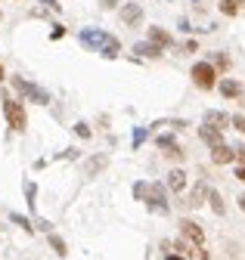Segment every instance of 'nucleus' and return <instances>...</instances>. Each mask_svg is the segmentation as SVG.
I'll use <instances>...</instances> for the list:
<instances>
[{
	"label": "nucleus",
	"instance_id": "obj_11",
	"mask_svg": "<svg viewBox=\"0 0 245 260\" xmlns=\"http://www.w3.org/2000/svg\"><path fill=\"white\" fill-rule=\"evenodd\" d=\"M149 44H156V47H171L174 41H171V35H168V31L165 28H149Z\"/></svg>",
	"mask_w": 245,
	"mask_h": 260
},
{
	"label": "nucleus",
	"instance_id": "obj_35",
	"mask_svg": "<svg viewBox=\"0 0 245 260\" xmlns=\"http://www.w3.org/2000/svg\"><path fill=\"white\" fill-rule=\"evenodd\" d=\"M239 208H242V211H245V195H239Z\"/></svg>",
	"mask_w": 245,
	"mask_h": 260
},
{
	"label": "nucleus",
	"instance_id": "obj_34",
	"mask_svg": "<svg viewBox=\"0 0 245 260\" xmlns=\"http://www.w3.org/2000/svg\"><path fill=\"white\" fill-rule=\"evenodd\" d=\"M236 180H242V183H245V165H239V168H236Z\"/></svg>",
	"mask_w": 245,
	"mask_h": 260
},
{
	"label": "nucleus",
	"instance_id": "obj_10",
	"mask_svg": "<svg viewBox=\"0 0 245 260\" xmlns=\"http://www.w3.org/2000/svg\"><path fill=\"white\" fill-rule=\"evenodd\" d=\"M208 192H211L208 183H199V186L190 192V202H187V205H190V208H202V205L208 202Z\"/></svg>",
	"mask_w": 245,
	"mask_h": 260
},
{
	"label": "nucleus",
	"instance_id": "obj_6",
	"mask_svg": "<svg viewBox=\"0 0 245 260\" xmlns=\"http://www.w3.org/2000/svg\"><path fill=\"white\" fill-rule=\"evenodd\" d=\"M180 233H183V239H187L190 245H196V248L205 245V233H202V226L196 220H180Z\"/></svg>",
	"mask_w": 245,
	"mask_h": 260
},
{
	"label": "nucleus",
	"instance_id": "obj_17",
	"mask_svg": "<svg viewBox=\"0 0 245 260\" xmlns=\"http://www.w3.org/2000/svg\"><path fill=\"white\" fill-rule=\"evenodd\" d=\"M134 53H140V56H146V59H159V56H162V47H156V44H137Z\"/></svg>",
	"mask_w": 245,
	"mask_h": 260
},
{
	"label": "nucleus",
	"instance_id": "obj_33",
	"mask_svg": "<svg viewBox=\"0 0 245 260\" xmlns=\"http://www.w3.org/2000/svg\"><path fill=\"white\" fill-rule=\"evenodd\" d=\"M100 7L103 10H112V7H118V0H100Z\"/></svg>",
	"mask_w": 245,
	"mask_h": 260
},
{
	"label": "nucleus",
	"instance_id": "obj_1",
	"mask_svg": "<svg viewBox=\"0 0 245 260\" xmlns=\"http://www.w3.org/2000/svg\"><path fill=\"white\" fill-rule=\"evenodd\" d=\"M4 115H7V124L16 130V134H25L28 127V118H25V106L19 100H13L10 93H4Z\"/></svg>",
	"mask_w": 245,
	"mask_h": 260
},
{
	"label": "nucleus",
	"instance_id": "obj_5",
	"mask_svg": "<svg viewBox=\"0 0 245 260\" xmlns=\"http://www.w3.org/2000/svg\"><path fill=\"white\" fill-rule=\"evenodd\" d=\"M109 41H112V35H106V31H100V28H84L81 31V44L87 50H103Z\"/></svg>",
	"mask_w": 245,
	"mask_h": 260
},
{
	"label": "nucleus",
	"instance_id": "obj_23",
	"mask_svg": "<svg viewBox=\"0 0 245 260\" xmlns=\"http://www.w3.org/2000/svg\"><path fill=\"white\" fill-rule=\"evenodd\" d=\"M13 223H16V226H22L25 233H35V226H32V220H28V217H22V214H13Z\"/></svg>",
	"mask_w": 245,
	"mask_h": 260
},
{
	"label": "nucleus",
	"instance_id": "obj_32",
	"mask_svg": "<svg viewBox=\"0 0 245 260\" xmlns=\"http://www.w3.org/2000/svg\"><path fill=\"white\" fill-rule=\"evenodd\" d=\"M38 4H44L47 10H59V4H56V0H38Z\"/></svg>",
	"mask_w": 245,
	"mask_h": 260
},
{
	"label": "nucleus",
	"instance_id": "obj_22",
	"mask_svg": "<svg viewBox=\"0 0 245 260\" xmlns=\"http://www.w3.org/2000/svg\"><path fill=\"white\" fill-rule=\"evenodd\" d=\"M227 72L230 69V59H227V53H214V72Z\"/></svg>",
	"mask_w": 245,
	"mask_h": 260
},
{
	"label": "nucleus",
	"instance_id": "obj_18",
	"mask_svg": "<svg viewBox=\"0 0 245 260\" xmlns=\"http://www.w3.org/2000/svg\"><path fill=\"white\" fill-rule=\"evenodd\" d=\"M208 202H211V211H214V214H224V211H227V208H224V199H221V192L211 189V192H208Z\"/></svg>",
	"mask_w": 245,
	"mask_h": 260
},
{
	"label": "nucleus",
	"instance_id": "obj_3",
	"mask_svg": "<svg viewBox=\"0 0 245 260\" xmlns=\"http://www.w3.org/2000/svg\"><path fill=\"white\" fill-rule=\"evenodd\" d=\"M190 75H193V84H196L199 90H211L214 84H218V72H214L211 62H196Z\"/></svg>",
	"mask_w": 245,
	"mask_h": 260
},
{
	"label": "nucleus",
	"instance_id": "obj_8",
	"mask_svg": "<svg viewBox=\"0 0 245 260\" xmlns=\"http://www.w3.org/2000/svg\"><path fill=\"white\" fill-rule=\"evenodd\" d=\"M211 161H214V165H230V161H236V149H230L227 143L214 146L211 149Z\"/></svg>",
	"mask_w": 245,
	"mask_h": 260
},
{
	"label": "nucleus",
	"instance_id": "obj_27",
	"mask_svg": "<svg viewBox=\"0 0 245 260\" xmlns=\"http://www.w3.org/2000/svg\"><path fill=\"white\" fill-rule=\"evenodd\" d=\"M165 155H168V158H171V161H183V155H187V152H183V149H180V146H174V149H168V152H165Z\"/></svg>",
	"mask_w": 245,
	"mask_h": 260
},
{
	"label": "nucleus",
	"instance_id": "obj_19",
	"mask_svg": "<svg viewBox=\"0 0 245 260\" xmlns=\"http://www.w3.org/2000/svg\"><path fill=\"white\" fill-rule=\"evenodd\" d=\"M25 199H28V208H38V186L35 183H25Z\"/></svg>",
	"mask_w": 245,
	"mask_h": 260
},
{
	"label": "nucleus",
	"instance_id": "obj_4",
	"mask_svg": "<svg viewBox=\"0 0 245 260\" xmlns=\"http://www.w3.org/2000/svg\"><path fill=\"white\" fill-rule=\"evenodd\" d=\"M146 205L156 211V214H168L171 205H168V195L162 189V183H149V195H146Z\"/></svg>",
	"mask_w": 245,
	"mask_h": 260
},
{
	"label": "nucleus",
	"instance_id": "obj_29",
	"mask_svg": "<svg viewBox=\"0 0 245 260\" xmlns=\"http://www.w3.org/2000/svg\"><path fill=\"white\" fill-rule=\"evenodd\" d=\"M59 38H66V25H53V31H50V41H59Z\"/></svg>",
	"mask_w": 245,
	"mask_h": 260
},
{
	"label": "nucleus",
	"instance_id": "obj_16",
	"mask_svg": "<svg viewBox=\"0 0 245 260\" xmlns=\"http://www.w3.org/2000/svg\"><path fill=\"white\" fill-rule=\"evenodd\" d=\"M245 7V0H221V13L224 16H239Z\"/></svg>",
	"mask_w": 245,
	"mask_h": 260
},
{
	"label": "nucleus",
	"instance_id": "obj_20",
	"mask_svg": "<svg viewBox=\"0 0 245 260\" xmlns=\"http://www.w3.org/2000/svg\"><path fill=\"white\" fill-rule=\"evenodd\" d=\"M118 50H121V44H118V38H112V41H109V44H106L100 53H103L106 59H115V56H118Z\"/></svg>",
	"mask_w": 245,
	"mask_h": 260
},
{
	"label": "nucleus",
	"instance_id": "obj_24",
	"mask_svg": "<svg viewBox=\"0 0 245 260\" xmlns=\"http://www.w3.org/2000/svg\"><path fill=\"white\" fill-rule=\"evenodd\" d=\"M156 146H159V149H165V152H168V149H174V146H177V143H174V137H168V134H162V137H159V140H156Z\"/></svg>",
	"mask_w": 245,
	"mask_h": 260
},
{
	"label": "nucleus",
	"instance_id": "obj_31",
	"mask_svg": "<svg viewBox=\"0 0 245 260\" xmlns=\"http://www.w3.org/2000/svg\"><path fill=\"white\" fill-rule=\"evenodd\" d=\"M236 161H239V165H245V143L236 146Z\"/></svg>",
	"mask_w": 245,
	"mask_h": 260
},
{
	"label": "nucleus",
	"instance_id": "obj_14",
	"mask_svg": "<svg viewBox=\"0 0 245 260\" xmlns=\"http://www.w3.org/2000/svg\"><path fill=\"white\" fill-rule=\"evenodd\" d=\"M205 124H208V127H218V130H224V127L230 124V118H227L224 112H205Z\"/></svg>",
	"mask_w": 245,
	"mask_h": 260
},
{
	"label": "nucleus",
	"instance_id": "obj_25",
	"mask_svg": "<svg viewBox=\"0 0 245 260\" xmlns=\"http://www.w3.org/2000/svg\"><path fill=\"white\" fill-rule=\"evenodd\" d=\"M134 195H137L140 202H146V195H149V183H137V186H134Z\"/></svg>",
	"mask_w": 245,
	"mask_h": 260
},
{
	"label": "nucleus",
	"instance_id": "obj_12",
	"mask_svg": "<svg viewBox=\"0 0 245 260\" xmlns=\"http://www.w3.org/2000/svg\"><path fill=\"white\" fill-rule=\"evenodd\" d=\"M168 189H174V192H183V189H187V174H183L180 168H174V171L168 174Z\"/></svg>",
	"mask_w": 245,
	"mask_h": 260
},
{
	"label": "nucleus",
	"instance_id": "obj_9",
	"mask_svg": "<svg viewBox=\"0 0 245 260\" xmlns=\"http://www.w3.org/2000/svg\"><path fill=\"white\" fill-rule=\"evenodd\" d=\"M199 137H202V143H208L211 149L224 143V134H221L218 127H208V124H202V127H199Z\"/></svg>",
	"mask_w": 245,
	"mask_h": 260
},
{
	"label": "nucleus",
	"instance_id": "obj_7",
	"mask_svg": "<svg viewBox=\"0 0 245 260\" xmlns=\"http://www.w3.org/2000/svg\"><path fill=\"white\" fill-rule=\"evenodd\" d=\"M121 22H125L128 28H137L143 22V7L140 4H125L121 7Z\"/></svg>",
	"mask_w": 245,
	"mask_h": 260
},
{
	"label": "nucleus",
	"instance_id": "obj_15",
	"mask_svg": "<svg viewBox=\"0 0 245 260\" xmlns=\"http://www.w3.org/2000/svg\"><path fill=\"white\" fill-rule=\"evenodd\" d=\"M221 93L227 96V100H236V96H242V87H239V81L227 78V81H221Z\"/></svg>",
	"mask_w": 245,
	"mask_h": 260
},
{
	"label": "nucleus",
	"instance_id": "obj_28",
	"mask_svg": "<svg viewBox=\"0 0 245 260\" xmlns=\"http://www.w3.org/2000/svg\"><path fill=\"white\" fill-rule=\"evenodd\" d=\"M75 134H78V137H84V140H90V127H87L84 121H78V124H75Z\"/></svg>",
	"mask_w": 245,
	"mask_h": 260
},
{
	"label": "nucleus",
	"instance_id": "obj_30",
	"mask_svg": "<svg viewBox=\"0 0 245 260\" xmlns=\"http://www.w3.org/2000/svg\"><path fill=\"white\" fill-rule=\"evenodd\" d=\"M143 143H146V130L140 127V130H134V149H137V146H143Z\"/></svg>",
	"mask_w": 245,
	"mask_h": 260
},
{
	"label": "nucleus",
	"instance_id": "obj_13",
	"mask_svg": "<svg viewBox=\"0 0 245 260\" xmlns=\"http://www.w3.org/2000/svg\"><path fill=\"white\" fill-rule=\"evenodd\" d=\"M106 165H109V155H94V158L87 161V168H84V171H87V177H97Z\"/></svg>",
	"mask_w": 245,
	"mask_h": 260
},
{
	"label": "nucleus",
	"instance_id": "obj_36",
	"mask_svg": "<svg viewBox=\"0 0 245 260\" xmlns=\"http://www.w3.org/2000/svg\"><path fill=\"white\" fill-rule=\"evenodd\" d=\"M7 78V72H4V65H0V81H4Z\"/></svg>",
	"mask_w": 245,
	"mask_h": 260
},
{
	"label": "nucleus",
	"instance_id": "obj_37",
	"mask_svg": "<svg viewBox=\"0 0 245 260\" xmlns=\"http://www.w3.org/2000/svg\"><path fill=\"white\" fill-rule=\"evenodd\" d=\"M168 260H183V257H177V254H168Z\"/></svg>",
	"mask_w": 245,
	"mask_h": 260
},
{
	"label": "nucleus",
	"instance_id": "obj_21",
	"mask_svg": "<svg viewBox=\"0 0 245 260\" xmlns=\"http://www.w3.org/2000/svg\"><path fill=\"white\" fill-rule=\"evenodd\" d=\"M50 248H53V251H56L59 257H66V242H63V239H59L56 233H50Z\"/></svg>",
	"mask_w": 245,
	"mask_h": 260
},
{
	"label": "nucleus",
	"instance_id": "obj_26",
	"mask_svg": "<svg viewBox=\"0 0 245 260\" xmlns=\"http://www.w3.org/2000/svg\"><path fill=\"white\" fill-rule=\"evenodd\" d=\"M230 124L239 130V134H245V115H233V118H230Z\"/></svg>",
	"mask_w": 245,
	"mask_h": 260
},
{
	"label": "nucleus",
	"instance_id": "obj_2",
	"mask_svg": "<svg viewBox=\"0 0 245 260\" xmlns=\"http://www.w3.org/2000/svg\"><path fill=\"white\" fill-rule=\"evenodd\" d=\"M13 87L25 96V100H32V103H38V106H47V103H50V93H47V90H41L38 84L25 81V78H19V75L13 78Z\"/></svg>",
	"mask_w": 245,
	"mask_h": 260
}]
</instances>
